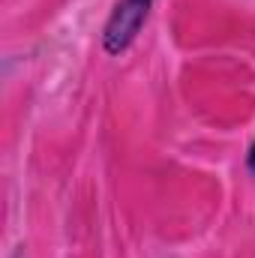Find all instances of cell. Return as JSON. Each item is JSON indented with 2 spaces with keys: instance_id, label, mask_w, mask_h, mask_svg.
<instances>
[{
  "instance_id": "2",
  "label": "cell",
  "mask_w": 255,
  "mask_h": 258,
  "mask_svg": "<svg viewBox=\"0 0 255 258\" xmlns=\"http://www.w3.org/2000/svg\"><path fill=\"white\" fill-rule=\"evenodd\" d=\"M249 168L255 171V144H252V150H249Z\"/></svg>"
},
{
  "instance_id": "1",
  "label": "cell",
  "mask_w": 255,
  "mask_h": 258,
  "mask_svg": "<svg viewBox=\"0 0 255 258\" xmlns=\"http://www.w3.org/2000/svg\"><path fill=\"white\" fill-rule=\"evenodd\" d=\"M150 3L153 0H120L105 24V33H102V45L108 54H120L123 48L132 45V39L138 36L141 24L147 21V12H150Z\"/></svg>"
}]
</instances>
